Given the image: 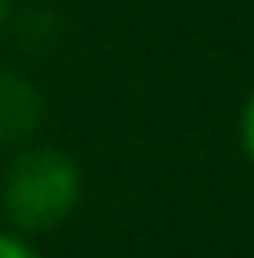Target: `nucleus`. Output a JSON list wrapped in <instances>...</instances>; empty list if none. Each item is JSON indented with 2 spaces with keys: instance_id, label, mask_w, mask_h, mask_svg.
I'll list each match as a JSON object with an SVG mask.
<instances>
[{
  "instance_id": "7ed1b4c3",
  "label": "nucleus",
  "mask_w": 254,
  "mask_h": 258,
  "mask_svg": "<svg viewBox=\"0 0 254 258\" xmlns=\"http://www.w3.org/2000/svg\"><path fill=\"white\" fill-rule=\"evenodd\" d=\"M0 258H45V254L36 249L32 236H18V231H9V227L0 222Z\"/></svg>"
},
{
  "instance_id": "20e7f679",
  "label": "nucleus",
  "mask_w": 254,
  "mask_h": 258,
  "mask_svg": "<svg viewBox=\"0 0 254 258\" xmlns=\"http://www.w3.org/2000/svg\"><path fill=\"white\" fill-rule=\"evenodd\" d=\"M236 141H241V154L250 159V168H254V86L245 95V104H241V118H236Z\"/></svg>"
},
{
  "instance_id": "f257e3e1",
  "label": "nucleus",
  "mask_w": 254,
  "mask_h": 258,
  "mask_svg": "<svg viewBox=\"0 0 254 258\" xmlns=\"http://www.w3.org/2000/svg\"><path fill=\"white\" fill-rule=\"evenodd\" d=\"M86 195L82 163L55 141H27L9 150L0 168V218L18 236H50L59 231Z\"/></svg>"
},
{
  "instance_id": "39448f33",
  "label": "nucleus",
  "mask_w": 254,
  "mask_h": 258,
  "mask_svg": "<svg viewBox=\"0 0 254 258\" xmlns=\"http://www.w3.org/2000/svg\"><path fill=\"white\" fill-rule=\"evenodd\" d=\"M14 9H18L14 0H0V41H5V36H9V27H14Z\"/></svg>"
},
{
  "instance_id": "f03ea898",
  "label": "nucleus",
  "mask_w": 254,
  "mask_h": 258,
  "mask_svg": "<svg viewBox=\"0 0 254 258\" xmlns=\"http://www.w3.org/2000/svg\"><path fill=\"white\" fill-rule=\"evenodd\" d=\"M45 91L18 63H0V150H18L41 136L45 127Z\"/></svg>"
}]
</instances>
